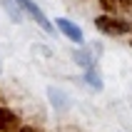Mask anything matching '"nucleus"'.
Wrapping results in <instances>:
<instances>
[{
	"label": "nucleus",
	"mask_w": 132,
	"mask_h": 132,
	"mask_svg": "<svg viewBox=\"0 0 132 132\" xmlns=\"http://www.w3.org/2000/svg\"><path fill=\"white\" fill-rule=\"evenodd\" d=\"M18 132H35V130H32V127H20Z\"/></svg>",
	"instance_id": "nucleus-9"
},
{
	"label": "nucleus",
	"mask_w": 132,
	"mask_h": 132,
	"mask_svg": "<svg viewBox=\"0 0 132 132\" xmlns=\"http://www.w3.org/2000/svg\"><path fill=\"white\" fill-rule=\"evenodd\" d=\"M18 5H20L22 10H28V13L32 15V20H35L37 25H40V28L45 30V32H52V25H50V20L45 18V13H43V10H40V7L35 5V3H32V0H18Z\"/></svg>",
	"instance_id": "nucleus-2"
},
{
	"label": "nucleus",
	"mask_w": 132,
	"mask_h": 132,
	"mask_svg": "<svg viewBox=\"0 0 132 132\" xmlns=\"http://www.w3.org/2000/svg\"><path fill=\"white\" fill-rule=\"evenodd\" d=\"M100 5L107 15H115V13H127L132 7V0H100Z\"/></svg>",
	"instance_id": "nucleus-5"
},
{
	"label": "nucleus",
	"mask_w": 132,
	"mask_h": 132,
	"mask_svg": "<svg viewBox=\"0 0 132 132\" xmlns=\"http://www.w3.org/2000/svg\"><path fill=\"white\" fill-rule=\"evenodd\" d=\"M50 102L55 105L57 110H65V107H67V97H65V92H60V90L50 87Z\"/></svg>",
	"instance_id": "nucleus-8"
},
{
	"label": "nucleus",
	"mask_w": 132,
	"mask_h": 132,
	"mask_svg": "<svg viewBox=\"0 0 132 132\" xmlns=\"http://www.w3.org/2000/svg\"><path fill=\"white\" fill-rule=\"evenodd\" d=\"M0 3H3V7H5V13L10 15V20L20 22L22 13H20V7H18V0H0Z\"/></svg>",
	"instance_id": "nucleus-7"
},
{
	"label": "nucleus",
	"mask_w": 132,
	"mask_h": 132,
	"mask_svg": "<svg viewBox=\"0 0 132 132\" xmlns=\"http://www.w3.org/2000/svg\"><path fill=\"white\" fill-rule=\"evenodd\" d=\"M20 130V117L10 107H0V132H18Z\"/></svg>",
	"instance_id": "nucleus-3"
},
{
	"label": "nucleus",
	"mask_w": 132,
	"mask_h": 132,
	"mask_svg": "<svg viewBox=\"0 0 132 132\" xmlns=\"http://www.w3.org/2000/svg\"><path fill=\"white\" fill-rule=\"evenodd\" d=\"M85 80H87L90 87L102 90V77H100V70H97V65H92V67H87V70H85Z\"/></svg>",
	"instance_id": "nucleus-6"
},
{
	"label": "nucleus",
	"mask_w": 132,
	"mask_h": 132,
	"mask_svg": "<svg viewBox=\"0 0 132 132\" xmlns=\"http://www.w3.org/2000/svg\"><path fill=\"white\" fill-rule=\"evenodd\" d=\"M97 30L100 32H105V35H125V32H130L132 25L127 20H120V18H115V15H100L95 20Z\"/></svg>",
	"instance_id": "nucleus-1"
},
{
	"label": "nucleus",
	"mask_w": 132,
	"mask_h": 132,
	"mask_svg": "<svg viewBox=\"0 0 132 132\" xmlns=\"http://www.w3.org/2000/svg\"><path fill=\"white\" fill-rule=\"evenodd\" d=\"M57 28L62 30V32H65V35L70 37V40H72V43H77V45H82V30L77 28V25H75V22H70V20H67V18H57Z\"/></svg>",
	"instance_id": "nucleus-4"
}]
</instances>
